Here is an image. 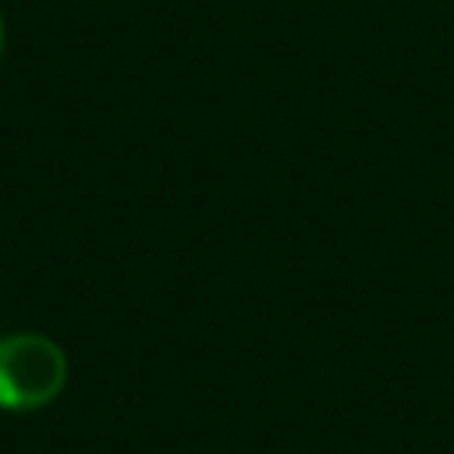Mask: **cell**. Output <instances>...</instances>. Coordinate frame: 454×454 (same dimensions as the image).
Returning <instances> with one entry per match:
<instances>
[{
    "label": "cell",
    "instance_id": "1",
    "mask_svg": "<svg viewBox=\"0 0 454 454\" xmlns=\"http://www.w3.org/2000/svg\"><path fill=\"white\" fill-rule=\"evenodd\" d=\"M67 383V355L43 333L0 337V408L32 411L50 404Z\"/></svg>",
    "mask_w": 454,
    "mask_h": 454
},
{
    "label": "cell",
    "instance_id": "2",
    "mask_svg": "<svg viewBox=\"0 0 454 454\" xmlns=\"http://www.w3.org/2000/svg\"><path fill=\"white\" fill-rule=\"evenodd\" d=\"M0 53H4V18H0Z\"/></svg>",
    "mask_w": 454,
    "mask_h": 454
}]
</instances>
